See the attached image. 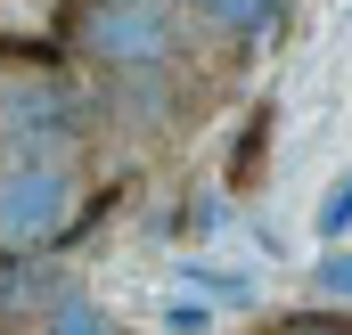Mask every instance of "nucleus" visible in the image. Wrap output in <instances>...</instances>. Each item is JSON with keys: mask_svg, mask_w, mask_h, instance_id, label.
<instances>
[{"mask_svg": "<svg viewBox=\"0 0 352 335\" xmlns=\"http://www.w3.org/2000/svg\"><path fill=\"white\" fill-rule=\"evenodd\" d=\"M311 286H320V294H336V303H352V253H328V262L311 270Z\"/></svg>", "mask_w": 352, "mask_h": 335, "instance_id": "nucleus-8", "label": "nucleus"}, {"mask_svg": "<svg viewBox=\"0 0 352 335\" xmlns=\"http://www.w3.org/2000/svg\"><path fill=\"white\" fill-rule=\"evenodd\" d=\"M344 229H352V172L328 188V205H320V238H344Z\"/></svg>", "mask_w": 352, "mask_h": 335, "instance_id": "nucleus-6", "label": "nucleus"}, {"mask_svg": "<svg viewBox=\"0 0 352 335\" xmlns=\"http://www.w3.org/2000/svg\"><path fill=\"white\" fill-rule=\"evenodd\" d=\"M263 156H270V106H254L246 139L230 148V188H254V180H263Z\"/></svg>", "mask_w": 352, "mask_h": 335, "instance_id": "nucleus-4", "label": "nucleus"}, {"mask_svg": "<svg viewBox=\"0 0 352 335\" xmlns=\"http://www.w3.org/2000/svg\"><path fill=\"white\" fill-rule=\"evenodd\" d=\"M205 319H213V311H205V303H188V294L164 303V327H173V335H205Z\"/></svg>", "mask_w": 352, "mask_h": 335, "instance_id": "nucleus-9", "label": "nucleus"}, {"mask_svg": "<svg viewBox=\"0 0 352 335\" xmlns=\"http://www.w3.org/2000/svg\"><path fill=\"white\" fill-rule=\"evenodd\" d=\"M270 335H352V319H336V311H295V319H278Z\"/></svg>", "mask_w": 352, "mask_h": 335, "instance_id": "nucleus-7", "label": "nucleus"}, {"mask_svg": "<svg viewBox=\"0 0 352 335\" xmlns=\"http://www.w3.org/2000/svg\"><path fill=\"white\" fill-rule=\"evenodd\" d=\"M74 49L115 66V74H148L180 58V16L164 0H82L74 8Z\"/></svg>", "mask_w": 352, "mask_h": 335, "instance_id": "nucleus-1", "label": "nucleus"}, {"mask_svg": "<svg viewBox=\"0 0 352 335\" xmlns=\"http://www.w3.org/2000/svg\"><path fill=\"white\" fill-rule=\"evenodd\" d=\"M74 221V172L66 156H25V164L0 180V253H33V246H58Z\"/></svg>", "mask_w": 352, "mask_h": 335, "instance_id": "nucleus-2", "label": "nucleus"}, {"mask_svg": "<svg viewBox=\"0 0 352 335\" xmlns=\"http://www.w3.org/2000/svg\"><path fill=\"white\" fill-rule=\"evenodd\" d=\"M197 8H205L221 33H246V41H254V33L278 25V8H287V0H197Z\"/></svg>", "mask_w": 352, "mask_h": 335, "instance_id": "nucleus-3", "label": "nucleus"}, {"mask_svg": "<svg viewBox=\"0 0 352 335\" xmlns=\"http://www.w3.org/2000/svg\"><path fill=\"white\" fill-rule=\"evenodd\" d=\"M41 335H115V319L98 311V303H82V294H66L58 311H50V327Z\"/></svg>", "mask_w": 352, "mask_h": 335, "instance_id": "nucleus-5", "label": "nucleus"}]
</instances>
